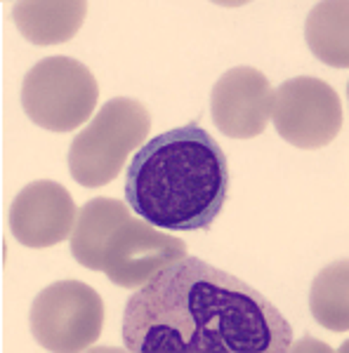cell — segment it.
I'll return each mask as SVG.
<instances>
[{"label": "cell", "instance_id": "6da1fadb", "mask_svg": "<svg viewBox=\"0 0 349 353\" xmlns=\"http://www.w3.org/2000/svg\"><path fill=\"white\" fill-rule=\"evenodd\" d=\"M123 346L133 353H288L293 327L241 278L182 257L128 299Z\"/></svg>", "mask_w": 349, "mask_h": 353}, {"label": "cell", "instance_id": "7a4b0ae2", "mask_svg": "<svg viewBox=\"0 0 349 353\" xmlns=\"http://www.w3.org/2000/svg\"><path fill=\"white\" fill-rule=\"evenodd\" d=\"M232 170L222 146L198 123L142 144L125 170V203L163 231H205L229 198Z\"/></svg>", "mask_w": 349, "mask_h": 353}, {"label": "cell", "instance_id": "3957f363", "mask_svg": "<svg viewBox=\"0 0 349 353\" xmlns=\"http://www.w3.org/2000/svg\"><path fill=\"white\" fill-rule=\"evenodd\" d=\"M151 118L144 104L128 97L106 101L93 123L81 130L68 149V172L81 186L100 189L111 184L130 153L149 137Z\"/></svg>", "mask_w": 349, "mask_h": 353}, {"label": "cell", "instance_id": "277c9868", "mask_svg": "<svg viewBox=\"0 0 349 353\" xmlns=\"http://www.w3.org/2000/svg\"><path fill=\"white\" fill-rule=\"evenodd\" d=\"M100 83L71 57H48L33 64L21 83V106L38 128L71 132L93 116Z\"/></svg>", "mask_w": 349, "mask_h": 353}, {"label": "cell", "instance_id": "5b68a950", "mask_svg": "<svg viewBox=\"0 0 349 353\" xmlns=\"http://www.w3.org/2000/svg\"><path fill=\"white\" fill-rule=\"evenodd\" d=\"M31 332L48 351H85L104 327V301L81 281H59L38 292L31 304Z\"/></svg>", "mask_w": 349, "mask_h": 353}, {"label": "cell", "instance_id": "8992f818", "mask_svg": "<svg viewBox=\"0 0 349 353\" xmlns=\"http://www.w3.org/2000/svg\"><path fill=\"white\" fill-rule=\"evenodd\" d=\"M269 118L288 144L297 149H321L342 130V101L319 78H290L274 90Z\"/></svg>", "mask_w": 349, "mask_h": 353}, {"label": "cell", "instance_id": "52a82bcc", "mask_svg": "<svg viewBox=\"0 0 349 353\" xmlns=\"http://www.w3.org/2000/svg\"><path fill=\"white\" fill-rule=\"evenodd\" d=\"M185 252L187 245L180 238L156 233L149 221L125 214L102 245L97 271H104L113 285L140 290L165 266L187 257Z\"/></svg>", "mask_w": 349, "mask_h": 353}, {"label": "cell", "instance_id": "ba28073f", "mask_svg": "<svg viewBox=\"0 0 349 353\" xmlns=\"http://www.w3.org/2000/svg\"><path fill=\"white\" fill-rule=\"evenodd\" d=\"M78 210L71 193L53 179L26 184L10 205V231L17 243L33 250L53 248L71 238Z\"/></svg>", "mask_w": 349, "mask_h": 353}, {"label": "cell", "instance_id": "9c48e42d", "mask_svg": "<svg viewBox=\"0 0 349 353\" xmlns=\"http://www.w3.org/2000/svg\"><path fill=\"white\" fill-rule=\"evenodd\" d=\"M272 85L253 66H234L215 83L210 113L222 134L232 139H253L262 134L272 111Z\"/></svg>", "mask_w": 349, "mask_h": 353}, {"label": "cell", "instance_id": "30bf717a", "mask_svg": "<svg viewBox=\"0 0 349 353\" xmlns=\"http://www.w3.org/2000/svg\"><path fill=\"white\" fill-rule=\"evenodd\" d=\"M85 12H88V3L83 0H68V3L26 0L15 5L12 17L19 33L33 45H53L68 41L81 28Z\"/></svg>", "mask_w": 349, "mask_h": 353}, {"label": "cell", "instance_id": "8fae6325", "mask_svg": "<svg viewBox=\"0 0 349 353\" xmlns=\"http://www.w3.org/2000/svg\"><path fill=\"white\" fill-rule=\"evenodd\" d=\"M125 214H130L128 203L113 201V198H93L90 203H85L78 212L76 229L71 233L73 259L85 269L97 271L102 245Z\"/></svg>", "mask_w": 349, "mask_h": 353}, {"label": "cell", "instance_id": "7c38bea8", "mask_svg": "<svg viewBox=\"0 0 349 353\" xmlns=\"http://www.w3.org/2000/svg\"><path fill=\"white\" fill-rule=\"evenodd\" d=\"M347 3H319L307 17L309 50L321 61L337 68L349 66L347 48Z\"/></svg>", "mask_w": 349, "mask_h": 353}, {"label": "cell", "instance_id": "4fadbf2b", "mask_svg": "<svg viewBox=\"0 0 349 353\" xmlns=\"http://www.w3.org/2000/svg\"><path fill=\"white\" fill-rule=\"evenodd\" d=\"M349 264L335 261L328 269L317 276L309 292V306L312 313L323 327L333 332H347L349 327V294H347Z\"/></svg>", "mask_w": 349, "mask_h": 353}]
</instances>
